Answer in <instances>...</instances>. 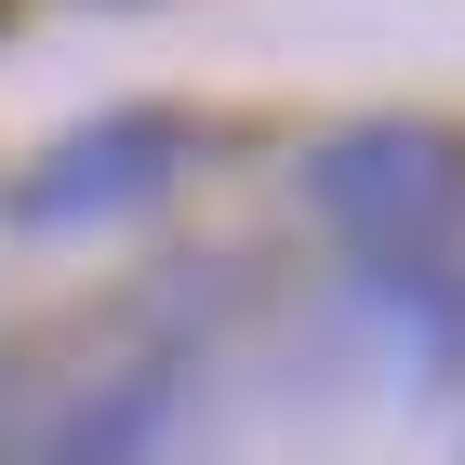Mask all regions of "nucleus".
Here are the masks:
<instances>
[{
    "label": "nucleus",
    "instance_id": "1",
    "mask_svg": "<svg viewBox=\"0 0 465 465\" xmlns=\"http://www.w3.org/2000/svg\"><path fill=\"white\" fill-rule=\"evenodd\" d=\"M306 200H320V213L346 226L372 266H412V252L465 213V146L439 134V120H359V134L320 146Z\"/></svg>",
    "mask_w": 465,
    "mask_h": 465
},
{
    "label": "nucleus",
    "instance_id": "2",
    "mask_svg": "<svg viewBox=\"0 0 465 465\" xmlns=\"http://www.w3.org/2000/svg\"><path fill=\"white\" fill-rule=\"evenodd\" d=\"M173 160H186V120H160V107L80 120V134L27 173V200H14V213H27L40 240H80V226H107V213H134V200H160V186H173Z\"/></svg>",
    "mask_w": 465,
    "mask_h": 465
},
{
    "label": "nucleus",
    "instance_id": "3",
    "mask_svg": "<svg viewBox=\"0 0 465 465\" xmlns=\"http://www.w3.org/2000/svg\"><path fill=\"white\" fill-rule=\"evenodd\" d=\"M160 426H173V372H134V386H107L94 412H67L27 465H160Z\"/></svg>",
    "mask_w": 465,
    "mask_h": 465
}]
</instances>
